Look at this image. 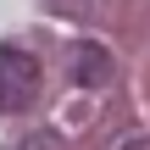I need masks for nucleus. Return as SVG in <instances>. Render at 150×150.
<instances>
[{"mask_svg": "<svg viewBox=\"0 0 150 150\" xmlns=\"http://www.w3.org/2000/svg\"><path fill=\"white\" fill-rule=\"evenodd\" d=\"M39 95V61L22 45H0V111H22Z\"/></svg>", "mask_w": 150, "mask_h": 150, "instance_id": "f257e3e1", "label": "nucleus"}, {"mask_svg": "<svg viewBox=\"0 0 150 150\" xmlns=\"http://www.w3.org/2000/svg\"><path fill=\"white\" fill-rule=\"evenodd\" d=\"M72 78H78V89H100V83L111 78V56H106V45H78V56H72Z\"/></svg>", "mask_w": 150, "mask_h": 150, "instance_id": "f03ea898", "label": "nucleus"}, {"mask_svg": "<svg viewBox=\"0 0 150 150\" xmlns=\"http://www.w3.org/2000/svg\"><path fill=\"white\" fill-rule=\"evenodd\" d=\"M134 150H150V145H134Z\"/></svg>", "mask_w": 150, "mask_h": 150, "instance_id": "7ed1b4c3", "label": "nucleus"}]
</instances>
